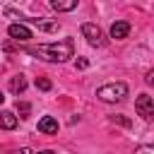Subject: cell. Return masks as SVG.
<instances>
[{
    "instance_id": "cell-1",
    "label": "cell",
    "mask_w": 154,
    "mask_h": 154,
    "mask_svg": "<svg viewBox=\"0 0 154 154\" xmlns=\"http://www.w3.org/2000/svg\"><path fill=\"white\" fill-rule=\"evenodd\" d=\"M26 53H31L41 60H48V63H65L67 58H72L75 43H72V38L55 41V43H38V46H26Z\"/></svg>"
},
{
    "instance_id": "cell-2",
    "label": "cell",
    "mask_w": 154,
    "mask_h": 154,
    "mask_svg": "<svg viewBox=\"0 0 154 154\" xmlns=\"http://www.w3.org/2000/svg\"><path fill=\"white\" fill-rule=\"evenodd\" d=\"M125 96H128L125 82H108V84H101L96 89V99H101L103 103H116V101H123Z\"/></svg>"
},
{
    "instance_id": "cell-3",
    "label": "cell",
    "mask_w": 154,
    "mask_h": 154,
    "mask_svg": "<svg viewBox=\"0 0 154 154\" xmlns=\"http://www.w3.org/2000/svg\"><path fill=\"white\" fill-rule=\"evenodd\" d=\"M135 111H137V116H142L144 120H154V99L149 96V94H140L137 99H135Z\"/></svg>"
},
{
    "instance_id": "cell-4",
    "label": "cell",
    "mask_w": 154,
    "mask_h": 154,
    "mask_svg": "<svg viewBox=\"0 0 154 154\" xmlns=\"http://www.w3.org/2000/svg\"><path fill=\"white\" fill-rule=\"evenodd\" d=\"M82 36L89 41V46H106V38H103V31L96 26V24H91V22H87V24H82Z\"/></svg>"
},
{
    "instance_id": "cell-5",
    "label": "cell",
    "mask_w": 154,
    "mask_h": 154,
    "mask_svg": "<svg viewBox=\"0 0 154 154\" xmlns=\"http://www.w3.org/2000/svg\"><path fill=\"white\" fill-rule=\"evenodd\" d=\"M7 34H10V38H14V41H29L34 34H31V29L29 26H24V24H10L7 26Z\"/></svg>"
},
{
    "instance_id": "cell-6",
    "label": "cell",
    "mask_w": 154,
    "mask_h": 154,
    "mask_svg": "<svg viewBox=\"0 0 154 154\" xmlns=\"http://www.w3.org/2000/svg\"><path fill=\"white\" fill-rule=\"evenodd\" d=\"M38 132H43V135H55V132H58V120H55L53 116H43V118L38 120Z\"/></svg>"
},
{
    "instance_id": "cell-7",
    "label": "cell",
    "mask_w": 154,
    "mask_h": 154,
    "mask_svg": "<svg viewBox=\"0 0 154 154\" xmlns=\"http://www.w3.org/2000/svg\"><path fill=\"white\" fill-rule=\"evenodd\" d=\"M130 34V24L128 22H113L111 26V38H125Z\"/></svg>"
},
{
    "instance_id": "cell-8",
    "label": "cell",
    "mask_w": 154,
    "mask_h": 154,
    "mask_svg": "<svg viewBox=\"0 0 154 154\" xmlns=\"http://www.w3.org/2000/svg\"><path fill=\"white\" fill-rule=\"evenodd\" d=\"M0 128H2V130L17 128V116H14L12 111H0Z\"/></svg>"
},
{
    "instance_id": "cell-9",
    "label": "cell",
    "mask_w": 154,
    "mask_h": 154,
    "mask_svg": "<svg viewBox=\"0 0 154 154\" xmlns=\"http://www.w3.org/2000/svg\"><path fill=\"white\" fill-rule=\"evenodd\" d=\"M26 89V77L24 75H14L12 79H10V91L12 94H22Z\"/></svg>"
},
{
    "instance_id": "cell-10",
    "label": "cell",
    "mask_w": 154,
    "mask_h": 154,
    "mask_svg": "<svg viewBox=\"0 0 154 154\" xmlns=\"http://www.w3.org/2000/svg\"><path fill=\"white\" fill-rule=\"evenodd\" d=\"M51 7H53L55 12H70V10L77 7V0H53Z\"/></svg>"
},
{
    "instance_id": "cell-11",
    "label": "cell",
    "mask_w": 154,
    "mask_h": 154,
    "mask_svg": "<svg viewBox=\"0 0 154 154\" xmlns=\"http://www.w3.org/2000/svg\"><path fill=\"white\" fill-rule=\"evenodd\" d=\"M31 24H36L43 31H58V22H43V19H29Z\"/></svg>"
},
{
    "instance_id": "cell-12",
    "label": "cell",
    "mask_w": 154,
    "mask_h": 154,
    "mask_svg": "<svg viewBox=\"0 0 154 154\" xmlns=\"http://www.w3.org/2000/svg\"><path fill=\"white\" fill-rule=\"evenodd\" d=\"M17 111H19V116H22V118H29V113H31V106H29L26 101H17Z\"/></svg>"
},
{
    "instance_id": "cell-13",
    "label": "cell",
    "mask_w": 154,
    "mask_h": 154,
    "mask_svg": "<svg viewBox=\"0 0 154 154\" xmlns=\"http://www.w3.org/2000/svg\"><path fill=\"white\" fill-rule=\"evenodd\" d=\"M36 87H38L41 91H48V89H51V79H46V77H38V79H36Z\"/></svg>"
},
{
    "instance_id": "cell-14",
    "label": "cell",
    "mask_w": 154,
    "mask_h": 154,
    "mask_svg": "<svg viewBox=\"0 0 154 154\" xmlns=\"http://www.w3.org/2000/svg\"><path fill=\"white\" fill-rule=\"evenodd\" d=\"M135 154H154V144H144V147H137Z\"/></svg>"
},
{
    "instance_id": "cell-15",
    "label": "cell",
    "mask_w": 154,
    "mask_h": 154,
    "mask_svg": "<svg viewBox=\"0 0 154 154\" xmlns=\"http://www.w3.org/2000/svg\"><path fill=\"white\" fill-rule=\"evenodd\" d=\"M111 120H113V123H118V125L130 128V120H128V118H123V116H111Z\"/></svg>"
},
{
    "instance_id": "cell-16",
    "label": "cell",
    "mask_w": 154,
    "mask_h": 154,
    "mask_svg": "<svg viewBox=\"0 0 154 154\" xmlns=\"http://www.w3.org/2000/svg\"><path fill=\"white\" fill-rule=\"evenodd\" d=\"M75 65H77L79 70H87V67H89V60H87V58H77V63H75Z\"/></svg>"
},
{
    "instance_id": "cell-17",
    "label": "cell",
    "mask_w": 154,
    "mask_h": 154,
    "mask_svg": "<svg viewBox=\"0 0 154 154\" xmlns=\"http://www.w3.org/2000/svg\"><path fill=\"white\" fill-rule=\"evenodd\" d=\"M144 79H147V84H152V87H154V70H149V72H147V77H144Z\"/></svg>"
},
{
    "instance_id": "cell-18",
    "label": "cell",
    "mask_w": 154,
    "mask_h": 154,
    "mask_svg": "<svg viewBox=\"0 0 154 154\" xmlns=\"http://www.w3.org/2000/svg\"><path fill=\"white\" fill-rule=\"evenodd\" d=\"M12 154H31V149H26V147H24V149H17V152H12Z\"/></svg>"
},
{
    "instance_id": "cell-19",
    "label": "cell",
    "mask_w": 154,
    "mask_h": 154,
    "mask_svg": "<svg viewBox=\"0 0 154 154\" xmlns=\"http://www.w3.org/2000/svg\"><path fill=\"white\" fill-rule=\"evenodd\" d=\"M38 154H53V152H51V149H43V152H38Z\"/></svg>"
},
{
    "instance_id": "cell-20",
    "label": "cell",
    "mask_w": 154,
    "mask_h": 154,
    "mask_svg": "<svg viewBox=\"0 0 154 154\" xmlns=\"http://www.w3.org/2000/svg\"><path fill=\"white\" fill-rule=\"evenodd\" d=\"M2 101H5V96H2V91H0V103H2Z\"/></svg>"
}]
</instances>
